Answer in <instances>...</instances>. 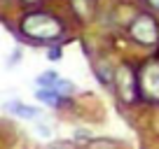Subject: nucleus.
<instances>
[{
  "mask_svg": "<svg viewBox=\"0 0 159 149\" xmlns=\"http://www.w3.org/2000/svg\"><path fill=\"white\" fill-rule=\"evenodd\" d=\"M19 28L28 40L40 42V45H59L61 37L66 35L63 21L47 10L26 12L19 19Z\"/></svg>",
  "mask_w": 159,
  "mask_h": 149,
  "instance_id": "nucleus-1",
  "label": "nucleus"
},
{
  "mask_svg": "<svg viewBox=\"0 0 159 149\" xmlns=\"http://www.w3.org/2000/svg\"><path fill=\"white\" fill-rule=\"evenodd\" d=\"M129 37L140 47L159 45V21L148 12H138L129 23Z\"/></svg>",
  "mask_w": 159,
  "mask_h": 149,
  "instance_id": "nucleus-2",
  "label": "nucleus"
},
{
  "mask_svg": "<svg viewBox=\"0 0 159 149\" xmlns=\"http://www.w3.org/2000/svg\"><path fill=\"white\" fill-rule=\"evenodd\" d=\"M115 86H117L119 100H124L126 105H134L140 98V84H138V74H136L131 63H122L115 70Z\"/></svg>",
  "mask_w": 159,
  "mask_h": 149,
  "instance_id": "nucleus-3",
  "label": "nucleus"
},
{
  "mask_svg": "<svg viewBox=\"0 0 159 149\" xmlns=\"http://www.w3.org/2000/svg\"><path fill=\"white\" fill-rule=\"evenodd\" d=\"M138 84H140V98L150 100V103H159V61H150L140 68Z\"/></svg>",
  "mask_w": 159,
  "mask_h": 149,
  "instance_id": "nucleus-4",
  "label": "nucleus"
},
{
  "mask_svg": "<svg viewBox=\"0 0 159 149\" xmlns=\"http://www.w3.org/2000/svg\"><path fill=\"white\" fill-rule=\"evenodd\" d=\"M5 109L10 112V114L19 117V119H26V121H35V119L42 117V109L40 107L26 105V103H21V100H10V103H5Z\"/></svg>",
  "mask_w": 159,
  "mask_h": 149,
  "instance_id": "nucleus-5",
  "label": "nucleus"
},
{
  "mask_svg": "<svg viewBox=\"0 0 159 149\" xmlns=\"http://www.w3.org/2000/svg\"><path fill=\"white\" fill-rule=\"evenodd\" d=\"M35 98H38L42 105H47V107H61V105H68V103H70V100H68L70 96L59 93V91L52 89V86H38Z\"/></svg>",
  "mask_w": 159,
  "mask_h": 149,
  "instance_id": "nucleus-6",
  "label": "nucleus"
},
{
  "mask_svg": "<svg viewBox=\"0 0 159 149\" xmlns=\"http://www.w3.org/2000/svg\"><path fill=\"white\" fill-rule=\"evenodd\" d=\"M70 7L80 19H91L96 12V0H70Z\"/></svg>",
  "mask_w": 159,
  "mask_h": 149,
  "instance_id": "nucleus-7",
  "label": "nucleus"
},
{
  "mask_svg": "<svg viewBox=\"0 0 159 149\" xmlns=\"http://www.w3.org/2000/svg\"><path fill=\"white\" fill-rule=\"evenodd\" d=\"M56 82H59V72H54V70H45V72H40L35 77V84L38 86H54Z\"/></svg>",
  "mask_w": 159,
  "mask_h": 149,
  "instance_id": "nucleus-8",
  "label": "nucleus"
},
{
  "mask_svg": "<svg viewBox=\"0 0 159 149\" xmlns=\"http://www.w3.org/2000/svg\"><path fill=\"white\" fill-rule=\"evenodd\" d=\"M52 89H56L59 93H63V96H73L75 91H77V86H75L70 79H61V77H59V82H56Z\"/></svg>",
  "mask_w": 159,
  "mask_h": 149,
  "instance_id": "nucleus-9",
  "label": "nucleus"
},
{
  "mask_svg": "<svg viewBox=\"0 0 159 149\" xmlns=\"http://www.w3.org/2000/svg\"><path fill=\"white\" fill-rule=\"evenodd\" d=\"M19 61H21V49H19V47H16V49L12 51V58L7 61V68H12V65H16V63H19Z\"/></svg>",
  "mask_w": 159,
  "mask_h": 149,
  "instance_id": "nucleus-10",
  "label": "nucleus"
},
{
  "mask_svg": "<svg viewBox=\"0 0 159 149\" xmlns=\"http://www.w3.org/2000/svg\"><path fill=\"white\" fill-rule=\"evenodd\" d=\"M47 54H49V56H47L49 61H59V58H61V49H59V45H56V47H49V51H47Z\"/></svg>",
  "mask_w": 159,
  "mask_h": 149,
  "instance_id": "nucleus-11",
  "label": "nucleus"
},
{
  "mask_svg": "<svg viewBox=\"0 0 159 149\" xmlns=\"http://www.w3.org/2000/svg\"><path fill=\"white\" fill-rule=\"evenodd\" d=\"M38 135L40 138H52V126H38Z\"/></svg>",
  "mask_w": 159,
  "mask_h": 149,
  "instance_id": "nucleus-12",
  "label": "nucleus"
},
{
  "mask_svg": "<svg viewBox=\"0 0 159 149\" xmlns=\"http://www.w3.org/2000/svg\"><path fill=\"white\" fill-rule=\"evenodd\" d=\"M145 2H148V7H152V10L159 12V0H145Z\"/></svg>",
  "mask_w": 159,
  "mask_h": 149,
  "instance_id": "nucleus-13",
  "label": "nucleus"
},
{
  "mask_svg": "<svg viewBox=\"0 0 159 149\" xmlns=\"http://www.w3.org/2000/svg\"><path fill=\"white\" fill-rule=\"evenodd\" d=\"M21 2H26V5H35V2H40V0H21Z\"/></svg>",
  "mask_w": 159,
  "mask_h": 149,
  "instance_id": "nucleus-14",
  "label": "nucleus"
}]
</instances>
